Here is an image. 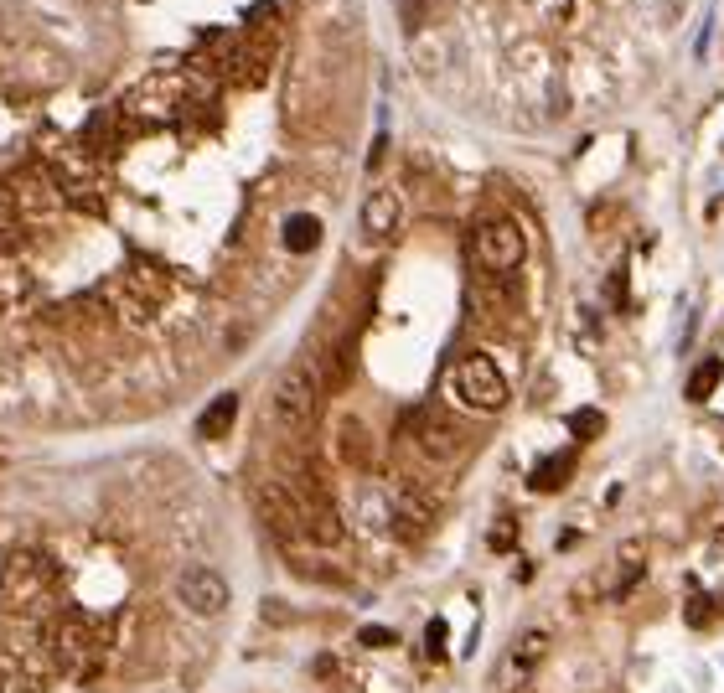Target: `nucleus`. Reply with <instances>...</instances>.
<instances>
[{
	"label": "nucleus",
	"mask_w": 724,
	"mask_h": 693,
	"mask_svg": "<svg viewBox=\"0 0 724 693\" xmlns=\"http://www.w3.org/2000/svg\"><path fill=\"white\" fill-rule=\"evenodd\" d=\"M471 254L481 269H492V275H512V269L528 259V238L512 218H487L471 233Z\"/></svg>",
	"instance_id": "obj_1"
},
{
	"label": "nucleus",
	"mask_w": 724,
	"mask_h": 693,
	"mask_svg": "<svg viewBox=\"0 0 724 693\" xmlns=\"http://www.w3.org/2000/svg\"><path fill=\"white\" fill-rule=\"evenodd\" d=\"M456 399L466 404V409H481V414H497L502 404H507V378H502V368L492 363L487 352H471V357H461L456 363Z\"/></svg>",
	"instance_id": "obj_2"
},
{
	"label": "nucleus",
	"mask_w": 724,
	"mask_h": 693,
	"mask_svg": "<svg viewBox=\"0 0 724 693\" xmlns=\"http://www.w3.org/2000/svg\"><path fill=\"white\" fill-rule=\"evenodd\" d=\"M269 419H275L285 435H306L311 430V419H316V383L300 368H290L275 383V394H269Z\"/></svg>",
	"instance_id": "obj_3"
},
{
	"label": "nucleus",
	"mask_w": 724,
	"mask_h": 693,
	"mask_svg": "<svg viewBox=\"0 0 724 693\" xmlns=\"http://www.w3.org/2000/svg\"><path fill=\"white\" fill-rule=\"evenodd\" d=\"M254 507H259V523L275 538H300L306 533V507H300L290 481H264V487L254 492Z\"/></svg>",
	"instance_id": "obj_4"
},
{
	"label": "nucleus",
	"mask_w": 724,
	"mask_h": 693,
	"mask_svg": "<svg viewBox=\"0 0 724 693\" xmlns=\"http://www.w3.org/2000/svg\"><path fill=\"white\" fill-rule=\"evenodd\" d=\"M176 600L192 616H223L228 611V580L207 564H192V569H181V580H176Z\"/></svg>",
	"instance_id": "obj_5"
},
{
	"label": "nucleus",
	"mask_w": 724,
	"mask_h": 693,
	"mask_svg": "<svg viewBox=\"0 0 724 693\" xmlns=\"http://www.w3.org/2000/svg\"><path fill=\"white\" fill-rule=\"evenodd\" d=\"M47 569H52V564H47V559H42L37 549H21V554H16V559L6 564V575H0V595H6L11 606L21 600V585H26V595H37V590H42V585L52 580Z\"/></svg>",
	"instance_id": "obj_6"
},
{
	"label": "nucleus",
	"mask_w": 724,
	"mask_h": 693,
	"mask_svg": "<svg viewBox=\"0 0 724 693\" xmlns=\"http://www.w3.org/2000/svg\"><path fill=\"white\" fill-rule=\"evenodd\" d=\"M430 518H435V502H430L425 487H399V492H394V528H399L404 538H419V533L430 528Z\"/></svg>",
	"instance_id": "obj_7"
},
{
	"label": "nucleus",
	"mask_w": 724,
	"mask_h": 693,
	"mask_svg": "<svg viewBox=\"0 0 724 693\" xmlns=\"http://www.w3.org/2000/svg\"><path fill=\"white\" fill-rule=\"evenodd\" d=\"M399 213H404L399 192H373L368 202H362V233H368V238H388L399 228Z\"/></svg>",
	"instance_id": "obj_8"
},
{
	"label": "nucleus",
	"mask_w": 724,
	"mask_h": 693,
	"mask_svg": "<svg viewBox=\"0 0 724 693\" xmlns=\"http://www.w3.org/2000/svg\"><path fill=\"white\" fill-rule=\"evenodd\" d=\"M414 440H419V450H425V456H450V450H456V430L445 425V419H435V414H414Z\"/></svg>",
	"instance_id": "obj_9"
},
{
	"label": "nucleus",
	"mask_w": 724,
	"mask_h": 693,
	"mask_svg": "<svg viewBox=\"0 0 724 693\" xmlns=\"http://www.w3.org/2000/svg\"><path fill=\"white\" fill-rule=\"evenodd\" d=\"M569 476H575V450H559V456H549V461L533 466L528 487H533V492H559Z\"/></svg>",
	"instance_id": "obj_10"
},
{
	"label": "nucleus",
	"mask_w": 724,
	"mask_h": 693,
	"mask_svg": "<svg viewBox=\"0 0 724 693\" xmlns=\"http://www.w3.org/2000/svg\"><path fill=\"white\" fill-rule=\"evenodd\" d=\"M337 445H342L347 466H373V440H368V425H362V419H342Z\"/></svg>",
	"instance_id": "obj_11"
},
{
	"label": "nucleus",
	"mask_w": 724,
	"mask_h": 693,
	"mask_svg": "<svg viewBox=\"0 0 724 693\" xmlns=\"http://www.w3.org/2000/svg\"><path fill=\"white\" fill-rule=\"evenodd\" d=\"M285 249L290 254H311L316 244H321V218H311V213H295V218H285Z\"/></svg>",
	"instance_id": "obj_12"
},
{
	"label": "nucleus",
	"mask_w": 724,
	"mask_h": 693,
	"mask_svg": "<svg viewBox=\"0 0 724 693\" xmlns=\"http://www.w3.org/2000/svg\"><path fill=\"white\" fill-rule=\"evenodd\" d=\"M233 414H238V399H233V394H218L213 404H207V414L197 419V435H202V440H218V435L233 425Z\"/></svg>",
	"instance_id": "obj_13"
},
{
	"label": "nucleus",
	"mask_w": 724,
	"mask_h": 693,
	"mask_svg": "<svg viewBox=\"0 0 724 693\" xmlns=\"http://www.w3.org/2000/svg\"><path fill=\"white\" fill-rule=\"evenodd\" d=\"M16 197H21L26 213H37V218H47L52 202H57V192L42 182V176H21V182H16Z\"/></svg>",
	"instance_id": "obj_14"
},
{
	"label": "nucleus",
	"mask_w": 724,
	"mask_h": 693,
	"mask_svg": "<svg viewBox=\"0 0 724 693\" xmlns=\"http://www.w3.org/2000/svg\"><path fill=\"white\" fill-rule=\"evenodd\" d=\"M719 378H724V363H719V357H704V363L693 368V378H688V399H693V404H704L714 388H719Z\"/></svg>",
	"instance_id": "obj_15"
},
{
	"label": "nucleus",
	"mask_w": 724,
	"mask_h": 693,
	"mask_svg": "<svg viewBox=\"0 0 724 693\" xmlns=\"http://www.w3.org/2000/svg\"><path fill=\"white\" fill-rule=\"evenodd\" d=\"M600 430H606V414H600V409H575V414H569V435H575V440H595Z\"/></svg>",
	"instance_id": "obj_16"
},
{
	"label": "nucleus",
	"mask_w": 724,
	"mask_h": 693,
	"mask_svg": "<svg viewBox=\"0 0 724 693\" xmlns=\"http://www.w3.org/2000/svg\"><path fill=\"white\" fill-rule=\"evenodd\" d=\"M543 652H549V637H543V631H528V637L512 647V662H518V668H533Z\"/></svg>",
	"instance_id": "obj_17"
},
{
	"label": "nucleus",
	"mask_w": 724,
	"mask_h": 693,
	"mask_svg": "<svg viewBox=\"0 0 724 693\" xmlns=\"http://www.w3.org/2000/svg\"><path fill=\"white\" fill-rule=\"evenodd\" d=\"M512 544H518V523H512V518H497V528H492V549L507 554Z\"/></svg>",
	"instance_id": "obj_18"
},
{
	"label": "nucleus",
	"mask_w": 724,
	"mask_h": 693,
	"mask_svg": "<svg viewBox=\"0 0 724 693\" xmlns=\"http://www.w3.org/2000/svg\"><path fill=\"white\" fill-rule=\"evenodd\" d=\"M714 621V600L709 595H693L688 600V626H709Z\"/></svg>",
	"instance_id": "obj_19"
},
{
	"label": "nucleus",
	"mask_w": 724,
	"mask_h": 693,
	"mask_svg": "<svg viewBox=\"0 0 724 693\" xmlns=\"http://www.w3.org/2000/svg\"><path fill=\"white\" fill-rule=\"evenodd\" d=\"M362 642H368V647H394V631H383V626H368V631H362Z\"/></svg>",
	"instance_id": "obj_20"
},
{
	"label": "nucleus",
	"mask_w": 724,
	"mask_h": 693,
	"mask_svg": "<svg viewBox=\"0 0 724 693\" xmlns=\"http://www.w3.org/2000/svg\"><path fill=\"white\" fill-rule=\"evenodd\" d=\"M425 642H430V652H445V621H430Z\"/></svg>",
	"instance_id": "obj_21"
},
{
	"label": "nucleus",
	"mask_w": 724,
	"mask_h": 693,
	"mask_svg": "<svg viewBox=\"0 0 724 693\" xmlns=\"http://www.w3.org/2000/svg\"><path fill=\"white\" fill-rule=\"evenodd\" d=\"M611 306H626V275H621V269L611 275Z\"/></svg>",
	"instance_id": "obj_22"
}]
</instances>
